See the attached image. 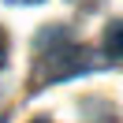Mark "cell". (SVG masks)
<instances>
[{
	"instance_id": "6da1fadb",
	"label": "cell",
	"mask_w": 123,
	"mask_h": 123,
	"mask_svg": "<svg viewBox=\"0 0 123 123\" xmlns=\"http://www.w3.org/2000/svg\"><path fill=\"white\" fill-rule=\"evenodd\" d=\"M37 49H41V63H37V75L34 82L45 86V82H60V78H71V75H82V71H101L105 60L90 49H78L67 41L63 30H45L37 37Z\"/></svg>"
},
{
	"instance_id": "7a4b0ae2",
	"label": "cell",
	"mask_w": 123,
	"mask_h": 123,
	"mask_svg": "<svg viewBox=\"0 0 123 123\" xmlns=\"http://www.w3.org/2000/svg\"><path fill=\"white\" fill-rule=\"evenodd\" d=\"M105 52L116 56V60H123V19H116V23L105 26Z\"/></svg>"
},
{
	"instance_id": "3957f363",
	"label": "cell",
	"mask_w": 123,
	"mask_h": 123,
	"mask_svg": "<svg viewBox=\"0 0 123 123\" xmlns=\"http://www.w3.org/2000/svg\"><path fill=\"white\" fill-rule=\"evenodd\" d=\"M4 60H8V37H4V30H0V67H4Z\"/></svg>"
},
{
	"instance_id": "277c9868",
	"label": "cell",
	"mask_w": 123,
	"mask_h": 123,
	"mask_svg": "<svg viewBox=\"0 0 123 123\" xmlns=\"http://www.w3.org/2000/svg\"><path fill=\"white\" fill-rule=\"evenodd\" d=\"M15 4H41V0H15Z\"/></svg>"
},
{
	"instance_id": "5b68a950",
	"label": "cell",
	"mask_w": 123,
	"mask_h": 123,
	"mask_svg": "<svg viewBox=\"0 0 123 123\" xmlns=\"http://www.w3.org/2000/svg\"><path fill=\"white\" fill-rule=\"evenodd\" d=\"M34 123H49V119H34Z\"/></svg>"
}]
</instances>
